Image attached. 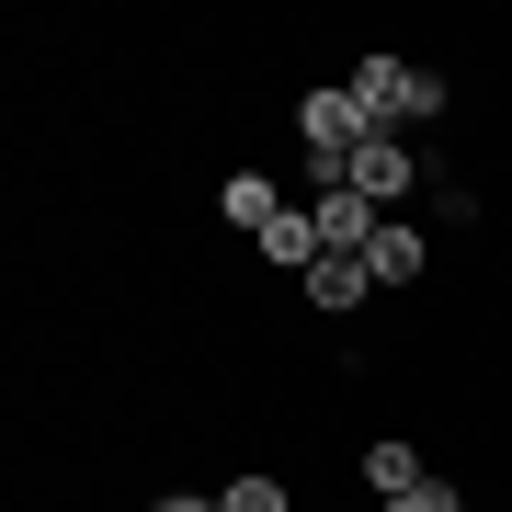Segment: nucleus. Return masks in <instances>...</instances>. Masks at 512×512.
Returning a JSON list of instances; mask_svg holds the SVG:
<instances>
[{"label": "nucleus", "instance_id": "9d476101", "mask_svg": "<svg viewBox=\"0 0 512 512\" xmlns=\"http://www.w3.org/2000/svg\"><path fill=\"white\" fill-rule=\"evenodd\" d=\"M217 501H228V512H285V478H228Z\"/></svg>", "mask_w": 512, "mask_h": 512}, {"label": "nucleus", "instance_id": "39448f33", "mask_svg": "<svg viewBox=\"0 0 512 512\" xmlns=\"http://www.w3.org/2000/svg\"><path fill=\"white\" fill-rule=\"evenodd\" d=\"M421 262H433V239H421V228H399V217L365 239V274H376V285H421Z\"/></svg>", "mask_w": 512, "mask_h": 512}, {"label": "nucleus", "instance_id": "0eeeda50", "mask_svg": "<svg viewBox=\"0 0 512 512\" xmlns=\"http://www.w3.org/2000/svg\"><path fill=\"white\" fill-rule=\"evenodd\" d=\"M262 251H274V262H285V274H308V262L330 251V239H319V205H285V217H274V228H262Z\"/></svg>", "mask_w": 512, "mask_h": 512}, {"label": "nucleus", "instance_id": "6e6552de", "mask_svg": "<svg viewBox=\"0 0 512 512\" xmlns=\"http://www.w3.org/2000/svg\"><path fill=\"white\" fill-rule=\"evenodd\" d=\"M217 205H228V217H239V228H251V239H262V228H274V217H285V194H274V183H262V171H228V194H217Z\"/></svg>", "mask_w": 512, "mask_h": 512}, {"label": "nucleus", "instance_id": "f03ea898", "mask_svg": "<svg viewBox=\"0 0 512 512\" xmlns=\"http://www.w3.org/2000/svg\"><path fill=\"white\" fill-rule=\"evenodd\" d=\"M342 92L365 103L376 126H387V114H444V80H433V69H410V57H365V69H353Z\"/></svg>", "mask_w": 512, "mask_h": 512}, {"label": "nucleus", "instance_id": "423d86ee", "mask_svg": "<svg viewBox=\"0 0 512 512\" xmlns=\"http://www.w3.org/2000/svg\"><path fill=\"white\" fill-rule=\"evenodd\" d=\"M308 296H319V308H365V296H376L365 251H319V262H308Z\"/></svg>", "mask_w": 512, "mask_h": 512}, {"label": "nucleus", "instance_id": "1a4fd4ad", "mask_svg": "<svg viewBox=\"0 0 512 512\" xmlns=\"http://www.w3.org/2000/svg\"><path fill=\"white\" fill-rule=\"evenodd\" d=\"M365 490H387V501H399V490H421V456H410L399 433H376V444H365Z\"/></svg>", "mask_w": 512, "mask_h": 512}, {"label": "nucleus", "instance_id": "f257e3e1", "mask_svg": "<svg viewBox=\"0 0 512 512\" xmlns=\"http://www.w3.org/2000/svg\"><path fill=\"white\" fill-rule=\"evenodd\" d=\"M296 137H308V160H319V194H330V183L353 171V148H365V137H387V126H376V114L353 103V92H308V103H296Z\"/></svg>", "mask_w": 512, "mask_h": 512}, {"label": "nucleus", "instance_id": "7ed1b4c3", "mask_svg": "<svg viewBox=\"0 0 512 512\" xmlns=\"http://www.w3.org/2000/svg\"><path fill=\"white\" fill-rule=\"evenodd\" d=\"M342 183H353V194H365L376 217H387V205H399V194L421 183V160H410L399 137H365V148H353V171H342Z\"/></svg>", "mask_w": 512, "mask_h": 512}, {"label": "nucleus", "instance_id": "9b49d317", "mask_svg": "<svg viewBox=\"0 0 512 512\" xmlns=\"http://www.w3.org/2000/svg\"><path fill=\"white\" fill-rule=\"evenodd\" d=\"M387 512H467V501L444 490V478H421V490H399V501H387Z\"/></svg>", "mask_w": 512, "mask_h": 512}, {"label": "nucleus", "instance_id": "f8f14e48", "mask_svg": "<svg viewBox=\"0 0 512 512\" xmlns=\"http://www.w3.org/2000/svg\"><path fill=\"white\" fill-rule=\"evenodd\" d=\"M148 512H228V501H217V490H205V501H194V490H171V501H148Z\"/></svg>", "mask_w": 512, "mask_h": 512}, {"label": "nucleus", "instance_id": "20e7f679", "mask_svg": "<svg viewBox=\"0 0 512 512\" xmlns=\"http://www.w3.org/2000/svg\"><path fill=\"white\" fill-rule=\"evenodd\" d=\"M308 205H319V239H330V251H365V239L387 228V217H376V205L353 194V183H330V194H308Z\"/></svg>", "mask_w": 512, "mask_h": 512}]
</instances>
